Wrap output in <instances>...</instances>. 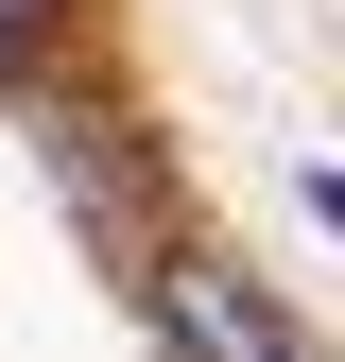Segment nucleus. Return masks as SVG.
<instances>
[{"mask_svg": "<svg viewBox=\"0 0 345 362\" xmlns=\"http://www.w3.org/2000/svg\"><path fill=\"white\" fill-rule=\"evenodd\" d=\"M172 362H311V345L242 259H172Z\"/></svg>", "mask_w": 345, "mask_h": 362, "instance_id": "obj_1", "label": "nucleus"}, {"mask_svg": "<svg viewBox=\"0 0 345 362\" xmlns=\"http://www.w3.org/2000/svg\"><path fill=\"white\" fill-rule=\"evenodd\" d=\"M52 18H69V0H0V52H18V35H52Z\"/></svg>", "mask_w": 345, "mask_h": 362, "instance_id": "obj_2", "label": "nucleus"}, {"mask_svg": "<svg viewBox=\"0 0 345 362\" xmlns=\"http://www.w3.org/2000/svg\"><path fill=\"white\" fill-rule=\"evenodd\" d=\"M311 207H328V224H345V173H311Z\"/></svg>", "mask_w": 345, "mask_h": 362, "instance_id": "obj_3", "label": "nucleus"}]
</instances>
